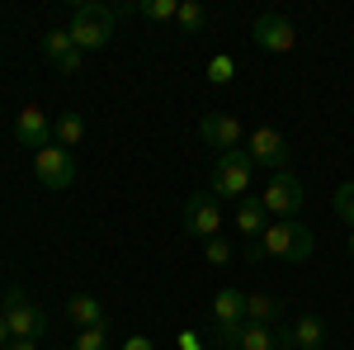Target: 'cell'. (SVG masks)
<instances>
[{"label":"cell","mask_w":354,"mask_h":350,"mask_svg":"<svg viewBox=\"0 0 354 350\" xmlns=\"http://www.w3.org/2000/svg\"><path fill=\"white\" fill-rule=\"evenodd\" d=\"M312 251H317V237H312L307 222H298V218H274L270 227H265V237L250 242V261H288V265H302V261H312Z\"/></svg>","instance_id":"1"},{"label":"cell","mask_w":354,"mask_h":350,"mask_svg":"<svg viewBox=\"0 0 354 350\" xmlns=\"http://www.w3.org/2000/svg\"><path fill=\"white\" fill-rule=\"evenodd\" d=\"M113 15L109 5H100V0H81V5H71V19H66V33H71V43L81 48V53H100V48H109L113 38Z\"/></svg>","instance_id":"2"},{"label":"cell","mask_w":354,"mask_h":350,"mask_svg":"<svg viewBox=\"0 0 354 350\" xmlns=\"http://www.w3.org/2000/svg\"><path fill=\"white\" fill-rule=\"evenodd\" d=\"M0 313H5V326H10V341H15V336H19V341H43L48 313H43L24 289H10V294L0 298Z\"/></svg>","instance_id":"3"},{"label":"cell","mask_w":354,"mask_h":350,"mask_svg":"<svg viewBox=\"0 0 354 350\" xmlns=\"http://www.w3.org/2000/svg\"><path fill=\"white\" fill-rule=\"evenodd\" d=\"M250 170H255V166H250V157H245L241 147H236V152H222L218 161H213V199H236V204H241L245 199V189H250Z\"/></svg>","instance_id":"4"},{"label":"cell","mask_w":354,"mask_h":350,"mask_svg":"<svg viewBox=\"0 0 354 350\" xmlns=\"http://www.w3.org/2000/svg\"><path fill=\"white\" fill-rule=\"evenodd\" d=\"M245 157H250V166H265L270 175H279L288 166V137L279 133L274 123H260L255 133L245 137Z\"/></svg>","instance_id":"5"},{"label":"cell","mask_w":354,"mask_h":350,"mask_svg":"<svg viewBox=\"0 0 354 350\" xmlns=\"http://www.w3.org/2000/svg\"><path fill=\"white\" fill-rule=\"evenodd\" d=\"M185 232L208 242V237H222V204L213 199V189H198L185 199Z\"/></svg>","instance_id":"6"},{"label":"cell","mask_w":354,"mask_h":350,"mask_svg":"<svg viewBox=\"0 0 354 350\" xmlns=\"http://www.w3.org/2000/svg\"><path fill=\"white\" fill-rule=\"evenodd\" d=\"M33 175H38V185H48V189H71V180H76V157L53 142V147L33 152Z\"/></svg>","instance_id":"7"},{"label":"cell","mask_w":354,"mask_h":350,"mask_svg":"<svg viewBox=\"0 0 354 350\" xmlns=\"http://www.w3.org/2000/svg\"><path fill=\"white\" fill-rule=\"evenodd\" d=\"M302 180L298 175H288V170H279V175H270V185H265V194H260V204H265V213L270 218H293L302 209Z\"/></svg>","instance_id":"8"},{"label":"cell","mask_w":354,"mask_h":350,"mask_svg":"<svg viewBox=\"0 0 354 350\" xmlns=\"http://www.w3.org/2000/svg\"><path fill=\"white\" fill-rule=\"evenodd\" d=\"M250 38H255V48H260V53H293L298 28H293V19H288V15L270 10V15H260V19H255Z\"/></svg>","instance_id":"9"},{"label":"cell","mask_w":354,"mask_h":350,"mask_svg":"<svg viewBox=\"0 0 354 350\" xmlns=\"http://www.w3.org/2000/svg\"><path fill=\"white\" fill-rule=\"evenodd\" d=\"M15 142H19V147H28V152L53 147V119H48L38 105H24L19 114H15Z\"/></svg>","instance_id":"10"},{"label":"cell","mask_w":354,"mask_h":350,"mask_svg":"<svg viewBox=\"0 0 354 350\" xmlns=\"http://www.w3.org/2000/svg\"><path fill=\"white\" fill-rule=\"evenodd\" d=\"M274 331H279V346H288V350H322L326 346V322L317 313H302V317H293L288 326H274Z\"/></svg>","instance_id":"11"},{"label":"cell","mask_w":354,"mask_h":350,"mask_svg":"<svg viewBox=\"0 0 354 350\" xmlns=\"http://www.w3.org/2000/svg\"><path fill=\"white\" fill-rule=\"evenodd\" d=\"M198 137H203V147H213V152H236L241 147V119H232V114H203V123H198Z\"/></svg>","instance_id":"12"},{"label":"cell","mask_w":354,"mask_h":350,"mask_svg":"<svg viewBox=\"0 0 354 350\" xmlns=\"http://www.w3.org/2000/svg\"><path fill=\"white\" fill-rule=\"evenodd\" d=\"M43 57L53 62L57 71H66V76H76L85 67V53L71 43V33L66 28H53V33H43Z\"/></svg>","instance_id":"13"},{"label":"cell","mask_w":354,"mask_h":350,"mask_svg":"<svg viewBox=\"0 0 354 350\" xmlns=\"http://www.w3.org/2000/svg\"><path fill=\"white\" fill-rule=\"evenodd\" d=\"M270 222H274V218L265 213V204H260V194H245L241 204H236V227H241V237H250V242H260Z\"/></svg>","instance_id":"14"},{"label":"cell","mask_w":354,"mask_h":350,"mask_svg":"<svg viewBox=\"0 0 354 350\" xmlns=\"http://www.w3.org/2000/svg\"><path fill=\"white\" fill-rule=\"evenodd\" d=\"M66 317L81 326V331H90V326H109V313H104V303L95 294H76L66 298Z\"/></svg>","instance_id":"15"},{"label":"cell","mask_w":354,"mask_h":350,"mask_svg":"<svg viewBox=\"0 0 354 350\" xmlns=\"http://www.w3.org/2000/svg\"><path fill=\"white\" fill-rule=\"evenodd\" d=\"M245 322V294L241 289H218L213 298V326H236Z\"/></svg>","instance_id":"16"},{"label":"cell","mask_w":354,"mask_h":350,"mask_svg":"<svg viewBox=\"0 0 354 350\" xmlns=\"http://www.w3.org/2000/svg\"><path fill=\"white\" fill-rule=\"evenodd\" d=\"M279 317H283V303L270 294H250L245 298V322L255 326H279Z\"/></svg>","instance_id":"17"},{"label":"cell","mask_w":354,"mask_h":350,"mask_svg":"<svg viewBox=\"0 0 354 350\" xmlns=\"http://www.w3.org/2000/svg\"><path fill=\"white\" fill-rule=\"evenodd\" d=\"M81 137H85V119L76 114V109H66V114H57V119H53V142H57V147L71 152V147H81Z\"/></svg>","instance_id":"18"},{"label":"cell","mask_w":354,"mask_h":350,"mask_svg":"<svg viewBox=\"0 0 354 350\" xmlns=\"http://www.w3.org/2000/svg\"><path fill=\"white\" fill-rule=\"evenodd\" d=\"M241 350H279V331H274V326L245 322L241 326Z\"/></svg>","instance_id":"19"},{"label":"cell","mask_w":354,"mask_h":350,"mask_svg":"<svg viewBox=\"0 0 354 350\" xmlns=\"http://www.w3.org/2000/svg\"><path fill=\"white\" fill-rule=\"evenodd\" d=\"M137 15H142V19H151V24H170V19L180 15V0H142V5H137Z\"/></svg>","instance_id":"20"},{"label":"cell","mask_w":354,"mask_h":350,"mask_svg":"<svg viewBox=\"0 0 354 350\" xmlns=\"http://www.w3.org/2000/svg\"><path fill=\"white\" fill-rule=\"evenodd\" d=\"M175 19H180L185 33H198V28L208 24V10H203L198 0H180V15H175Z\"/></svg>","instance_id":"21"},{"label":"cell","mask_w":354,"mask_h":350,"mask_svg":"<svg viewBox=\"0 0 354 350\" xmlns=\"http://www.w3.org/2000/svg\"><path fill=\"white\" fill-rule=\"evenodd\" d=\"M71 350H109V326H90V331H76Z\"/></svg>","instance_id":"22"},{"label":"cell","mask_w":354,"mask_h":350,"mask_svg":"<svg viewBox=\"0 0 354 350\" xmlns=\"http://www.w3.org/2000/svg\"><path fill=\"white\" fill-rule=\"evenodd\" d=\"M203 261H208V265H227V261H232V242H227V237H208V242H203Z\"/></svg>","instance_id":"23"},{"label":"cell","mask_w":354,"mask_h":350,"mask_svg":"<svg viewBox=\"0 0 354 350\" xmlns=\"http://www.w3.org/2000/svg\"><path fill=\"white\" fill-rule=\"evenodd\" d=\"M335 213H340V222L354 227V180H345V185L335 189Z\"/></svg>","instance_id":"24"},{"label":"cell","mask_w":354,"mask_h":350,"mask_svg":"<svg viewBox=\"0 0 354 350\" xmlns=\"http://www.w3.org/2000/svg\"><path fill=\"white\" fill-rule=\"evenodd\" d=\"M232 76H236V62H232V57H213V62H208V81L213 85H227Z\"/></svg>","instance_id":"25"},{"label":"cell","mask_w":354,"mask_h":350,"mask_svg":"<svg viewBox=\"0 0 354 350\" xmlns=\"http://www.w3.org/2000/svg\"><path fill=\"white\" fill-rule=\"evenodd\" d=\"M123 350H156V346H151L147 336H128V341H123Z\"/></svg>","instance_id":"26"},{"label":"cell","mask_w":354,"mask_h":350,"mask_svg":"<svg viewBox=\"0 0 354 350\" xmlns=\"http://www.w3.org/2000/svg\"><path fill=\"white\" fill-rule=\"evenodd\" d=\"M180 350H198V336L194 331H180Z\"/></svg>","instance_id":"27"},{"label":"cell","mask_w":354,"mask_h":350,"mask_svg":"<svg viewBox=\"0 0 354 350\" xmlns=\"http://www.w3.org/2000/svg\"><path fill=\"white\" fill-rule=\"evenodd\" d=\"M5 350H38V341H19V336H15V341H10Z\"/></svg>","instance_id":"28"},{"label":"cell","mask_w":354,"mask_h":350,"mask_svg":"<svg viewBox=\"0 0 354 350\" xmlns=\"http://www.w3.org/2000/svg\"><path fill=\"white\" fill-rule=\"evenodd\" d=\"M10 346V326H5V313H0V350Z\"/></svg>","instance_id":"29"},{"label":"cell","mask_w":354,"mask_h":350,"mask_svg":"<svg viewBox=\"0 0 354 350\" xmlns=\"http://www.w3.org/2000/svg\"><path fill=\"white\" fill-rule=\"evenodd\" d=\"M350 256H354V227H350Z\"/></svg>","instance_id":"30"}]
</instances>
